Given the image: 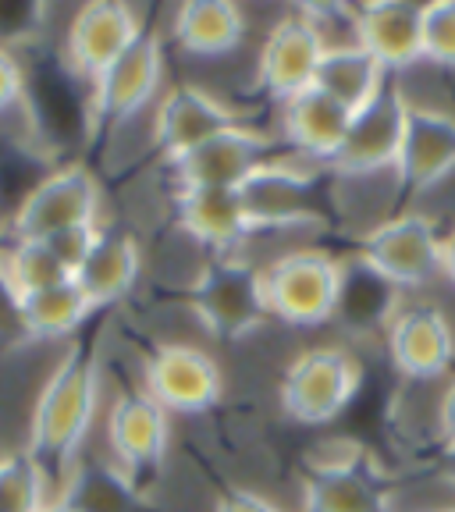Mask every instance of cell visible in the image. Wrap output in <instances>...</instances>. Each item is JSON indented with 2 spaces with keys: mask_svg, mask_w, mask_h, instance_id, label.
I'll use <instances>...</instances> for the list:
<instances>
[{
  "mask_svg": "<svg viewBox=\"0 0 455 512\" xmlns=\"http://www.w3.org/2000/svg\"><path fill=\"white\" fill-rule=\"evenodd\" d=\"M96 409H100V331L89 328L72 338L57 367L50 370L40 399L29 416V452L54 491L64 488L79 463L82 441L93 431Z\"/></svg>",
  "mask_w": 455,
  "mask_h": 512,
  "instance_id": "obj_1",
  "label": "cell"
},
{
  "mask_svg": "<svg viewBox=\"0 0 455 512\" xmlns=\"http://www.w3.org/2000/svg\"><path fill=\"white\" fill-rule=\"evenodd\" d=\"M264 278V303L271 320L288 328H324L338 313L342 296V260L324 249H288L260 267Z\"/></svg>",
  "mask_w": 455,
  "mask_h": 512,
  "instance_id": "obj_2",
  "label": "cell"
},
{
  "mask_svg": "<svg viewBox=\"0 0 455 512\" xmlns=\"http://www.w3.org/2000/svg\"><path fill=\"white\" fill-rule=\"evenodd\" d=\"M363 381L356 352L345 345H313L285 367L281 377V409L296 424L324 427L349 409Z\"/></svg>",
  "mask_w": 455,
  "mask_h": 512,
  "instance_id": "obj_3",
  "label": "cell"
},
{
  "mask_svg": "<svg viewBox=\"0 0 455 512\" xmlns=\"http://www.w3.org/2000/svg\"><path fill=\"white\" fill-rule=\"evenodd\" d=\"M189 306L214 338L239 342L264 328L271 313L264 303L260 267L242 260L239 253L214 256L189 288Z\"/></svg>",
  "mask_w": 455,
  "mask_h": 512,
  "instance_id": "obj_4",
  "label": "cell"
},
{
  "mask_svg": "<svg viewBox=\"0 0 455 512\" xmlns=\"http://www.w3.org/2000/svg\"><path fill=\"white\" fill-rule=\"evenodd\" d=\"M441 239L438 224L427 214H406L384 217L363 235L360 260L374 274H381L388 285L402 288H427L441 278Z\"/></svg>",
  "mask_w": 455,
  "mask_h": 512,
  "instance_id": "obj_5",
  "label": "cell"
},
{
  "mask_svg": "<svg viewBox=\"0 0 455 512\" xmlns=\"http://www.w3.org/2000/svg\"><path fill=\"white\" fill-rule=\"evenodd\" d=\"M100 203L104 192L89 168L82 164H64V168L43 175L18 200L11 214V235L15 239H50L68 228H86L100 224Z\"/></svg>",
  "mask_w": 455,
  "mask_h": 512,
  "instance_id": "obj_6",
  "label": "cell"
},
{
  "mask_svg": "<svg viewBox=\"0 0 455 512\" xmlns=\"http://www.w3.org/2000/svg\"><path fill=\"white\" fill-rule=\"evenodd\" d=\"M160 79H164V43L153 29H143L107 72L89 82V121L96 136H107L136 118L146 104H153Z\"/></svg>",
  "mask_w": 455,
  "mask_h": 512,
  "instance_id": "obj_7",
  "label": "cell"
},
{
  "mask_svg": "<svg viewBox=\"0 0 455 512\" xmlns=\"http://www.w3.org/2000/svg\"><path fill=\"white\" fill-rule=\"evenodd\" d=\"M221 388V367L200 345H157L143 367V392L168 413H207L221 399Z\"/></svg>",
  "mask_w": 455,
  "mask_h": 512,
  "instance_id": "obj_8",
  "label": "cell"
},
{
  "mask_svg": "<svg viewBox=\"0 0 455 512\" xmlns=\"http://www.w3.org/2000/svg\"><path fill=\"white\" fill-rule=\"evenodd\" d=\"M242 207L249 214V224L256 228H299L313 224L320 214V175L288 160H267L239 189Z\"/></svg>",
  "mask_w": 455,
  "mask_h": 512,
  "instance_id": "obj_9",
  "label": "cell"
},
{
  "mask_svg": "<svg viewBox=\"0 0 455 512\" xmlns=\"http://www.w3.org/2000/svg\"><path fill=\"white\" fill-rule=\"evenodd\" d=\"M406 114L409 100L395 82H388L363 111L352 114L349 136H345L331 171L345 178L392 171L402 146V132H406Z\"/></svg>",
  "mask_w": 455,
  "mask_h": 512,
  "instance_id": "obj_10",
  "label": "cell"
},
{
  "mask_svg": "<svg viewBox=\"0 0 455 512\" xmlns=\"http://www.w3.org/2000/svg\"><path fill=\"white\" fill-rule=\"evenodd\" d=\"M324 40L313 29V22L296 11L274 22V29L267 32L260 57H256V86L260 93L288 104L292 96L306 93L317 82L320 57H324Z\"/></svg>",
  "mask_w": 455,
  "mask_h": 512,
  "instance_id": "obj_11",
  "label": "cell"
},
{
  "mask_svg": "<svg viewBox=\"0 0 455 512\" xmlns=\"http://www.w3.org/2000/svg\"><path fill=\"white\" fill-rule=\"evenodd\" d=\"M267 160H274L271 139L239 121L185 157L171 160V171L178 189H242V182Z\"/></svg>",
  "mask_w": 455,
  "mask_h": 512,
  "instance_id": "obj_12",
  "label": "cell"
},
{
  "mask_svg": "<svg viewBox=\"0 0 455 512\" xmlns=\"http://www.w3.org/2000/svg\"><path fill=\"white\" fill-rule=\"evenodd\" d=\"M171 420L168 409L146 392H125L107 413V448L111 459L143 484L168 456Z\"/></svg>",
  "mask_w": 455,
  "mask_h": 512,
  "instance_id": "obj_13",
  "label": "cell"
},
{
  "mask_svg": "<svg viewBox=\"0 0 455 512\" xmlns=\"http://www.w3.org/2000/svg\"><path fill=\"white\" fill-rule=\"evenodd\" d=\"M384 342H388L395 370L409 381H438L455 360L452 324L438 306L427 303L399 306L384 331Z\"/></svg>",
  "mask_w": 455,
  "mask_h": 512,
  "instance_id": "obj_14",
  "label": "cell"
},
{
  "mask_svg": "<svg viewBox=\"0 0 455 512\" xmlns=\"http://www.w3.org/2000/svg\"><path fill=\"white\" fill-rule=\"evenodd\" d=\"M402 192H427L455 175V118L438 107L409 104L406 132L392 168Z\"/></svg>",
  "mask_w": 455,
  "mask_h": 512,
  "instance_id": "obj_15",
  "label": "cell"
},
{
  "mask_svg": "<svg viewBox=\"0 0 455 512\" xmlns=\"http://www.w3.org/2000/svg\"><path fill=\"white\" fill-rule=\"evenodd\" d=\"M239 125L235 111L224 100L200 86H175L157 100L153 111V143L171 160L185 157L189 150L203 146L207 139L221 136Z\"/></svg>",
  "mask_w": 455,
  "mask_h": 512,
  "instance_id": "obj_16",
  "label": "cell"
},
{
  "mask_svg": "<svg viewBox=\"0 0 455 512\" xmlns=\"http://www.w3.org/2000/svg\"><path fill=\"white\" fill-rule=\"evenodd\" d=\"M388 491L367 459H320L299 488V512H388Z\"/></svg>",
  "mask_w": 455,
  "mask_h": 512,
  "instance_id": "obj_17",
  "label": "cell"
},
{
  "mask_svg": "<svg viewBox=\"0 0 455 512\" xmlns=\"http://www.w3.org/2000/svg\"><path fill=\"white\" fill-rule=\"evenodd\" d=\"M143 29L146 25L128 4H114V0L82 4L68 25V61L75 64V72L93 82L136 43Z\"/></svg>",
  "mask_w": 455,
  "mask_h": 512,
  "instance_id": "obj_18",
  "label": "cell"
},
{
  "mask_svg": "<svg viewBox=\"0 0 455 512\" xmlns=\"http://www.w3.org/2000/svg\"><path fill=\"white\" fill-rule=\"evenodd\" d=\"M175 224L214 256H232L253 235L239 189H178Z\"/></svg>",
  "mask_w": 455,
  "mask_h": 512,
  "instance_id": "obj_19",
  "label": "cell"
},
{
  "mask_svg": "<svg viewBox=\"0 0 455 512\" xmlns=\"http://www.w3.org/2000/svg\"><path fill=\"white\" fill-rule=\"evenodd\" d=\"M352 111L331 100L328 93H320L317 86L306 93L292 96L288 104H281V132L285 143L306 160L317 164H335L338 150H342L345 136H349Z\"/></svg>",
  "mask_w": 455,
  "mask_h": 512,
  "instance_id": "obj_20",
  "label": "cell"
},
{
  "mask_svg": "<svg viewBox=\"0 0 455 512\" xmlns=\"http://www.w3.org/2000/svg\"><path fill=\"white\" fill-rule=\"evenodd\" d=\"M420 18H424V4H402V0L363 4L356 15V43L392 75L399 68L424 61L420 57Z\"/></svg>",
  "mask_w": 455,
  "mask_h": 512,
  "instance_id": "obj_21",
  "label": "cell"
},
{
  "mask_svg": "<svg viewBox=\"0 0 455 512\" xmlns=\"http://www.w3.org/2000/svg\"><path fill=\"white\" fill-rule=\"evenodd\" d=\"M139 271H143V253H139L136 235L118 224H100V235L89 249L86 264L75 271V281L82 285L89 303L104 310L136 288Z\"/></svg>",
  "mask_w": 455,
  "mask_h": 512,
  "instance_id": "obj_22",
  "label": "cell"
},
{
  "mask_svg": "<svg viewBox=\"0 0 455 512\" xmlns=\"http://www.w3.org/2000/svg\"><path fill=\"white\" fill-rule=\"evenodd\" d=\"M68 512H146L143 484L128 477L114 459H79L72 477L57 491Z\"/></svg>",
  "mask_w": 455,
  "mask_h": 512,
  "instance_id": "obj_23",
  "label": "cell"
},
{
  "mask_svg": "<svg viewBox=\"0 0 455 512\" xmlns=\"http://www.w3.org/2000/svg\"><path fill=\"white\" fill-rule=\"evenodd\" d=\"M96 306L82 292L75 278H64L57 285L36 288L15 299V320L18 328L29 338H43V342H57V338H75L86 331L89 317Z\"/></svg>",
  "mask_w": 455,
  "mask_h": 512,
  "instance_id": "obj_24",
  "label": "cell"
},
{
  "mask_svg": "<svg viewBox=\"0 0 455 512\" xmlns=\"http://www.w3.org/2000/svg\"><path fill=\"white\" fill-rule=\"evenodd\" d=\"M246 36V18L228 0H192L171 18V40L192 57L232 54Z\"/></svg>",
  "mask_w": 455,
  "mask_h": 512,
  "instance_id": "obj_25",
  "label": "cell"
},
{
  "mask_svg": "<svg viewBox=\"0 0 455 512\" xmlns=\"http://www.w3.org/2000/svg\"><path fill=\"white\" fill-rule=\"evenodd\" d=\"M313 86L356 114L388 86V72H384L360 43H349V47L324 50Z\"/></svg>",
  "mask_w": 455,
  "mask_h": 512,
  "instance_id": "obj_26",
  "label": "cell"
},
{
  "mask_svg": "<svg viewBox=\"0 0 455 512\" xmlns=\"http://www.w3.org/2000/svg\"><path fill=\"white\" fill-rule=\"evenodd\" d=\"M399 288L388 285L381 274H374L360 256H356V267L342 264V296H338V313L352 331H374L392 324V317L399 313Z\"/></svg>",
  "mask_w": 455,
  "mask_h": 512,
  "instance_id": "obj_27",
  "label": "cell"
},
{
  "mask_svg": "<svg viewBox=\"0 0 455 512\" xmlns=\"http://www.w3.org/2000/svg\"><path fill=\"white\" fill-rule=\"evenodd\" d=\"M72 278L57 264V256L43 239H15L8 235V246L0 249V281L8 288V296L18 299L36 288L57 285V281Z\"/></svg>",
  "mask_w": 455,
  "mask_h": 512,
  "instance_id": "obj_28",
  "label": "cell"
},
{
  "mask_svg": "<svg viewBox=\"0 0 455 512\" xmlns=\"http://www.w3.org/2000/svg\"><path fill=\"white\" fill-rule=\"evenodd\" d=\"M54 502V484L25 448L0 452V512H47Z\"/></svg>",
  "mask_w": 455,
  "mask_h": 512,
  "instance_id": "obj_29",
  "label": "cell"
},
{
  "mask_svg": "<svg viewBox=\"0 0 455 512\" xmlns=\"http://www.w3.org/2000/svg\"><path fill=\"white\" fill-rule=\"evenodd\" d=\"M420 57L438 68H455V0L424 4L420 18Z\"/></svg>",
  "mask_w": 455,
  "mask_h": 512,
  "instance_id": "obj_30",
  "label": "cell"
},
{
  "mask_svg": "<svg viewBox=\"0 0 455 512\" xmlns=\"http://www.w3.org/2000/svg\"><path fill=\"white\" fill-rule=\"evenodd\" d=\"M96 235H100V224H86V228H68V232H57V235H50V239H43V242H47L50 253L57 256V264H61L64 271L75 278V271L86 264V256H89V249H93Z\"/></svg>",
  "mask_w": 455,
  "mask_h": 512,
  "instance_id": "obj_31",
  "label": "cell"
},
{
  "mask_svg": "<svg viewBox=\"0 0 455 512\" xmlns=\"http://www.w3.org/2000/svg\"><path fill=\"white\" fill-rule=\"evenodd\" d=\"M22 93H25L22 64H18V57L8 47H0V118L22 100Z\"/></svg>",
  "mask_w": 455,
  "mask_h": 512,
  "instance_id": "obj_32",
  "label": "cell"
},
{
  "mask_svg": "<svg viewBox=\"0 0 455 512\" xmlns=\"http://www.w3.org/2000/svg\"><path fill=\"white\" fill-rule=\"evenodd\" d=\"M214 512H285L278 502H271L267 495L260 491H249V488H228L221 498H217V509Z\"/></svg>",
  "mask_w": 455,
  "mask_h": 512,
  "instance_id": "obj_33",
  "label": "cell"
},
{
  "mask_svg": "<svg viewBox=\"0 0 455 512\" xmlns=\"http://www.w3.org/2000/svg\"><path fill=\"white\" fill-rule=\"evenodd\" d=\"M438 434H441V445H455V381L445 388L438 402Z\"/></svg>",
  "mask_w": 455,
  "mask_h": 512,
  "instance_id": "obj_34",
  "label": "cell"
},
{
  "mask_svg": "<svg viewBox=\"0 0 455 512\" xmlns=\"http://www.w3.org/2000/svg\"><path fill=\"white\" fill-rule=\"evenodd\" d=\"M441 278L455 288V228L441 239Z\"/></svg>",
  "mask_w": 455,
  "mask_h": 512,
  "instance_id": "obj_35",
  "label": "cell"
},
{
  "mask_svg": "<svg viewBox=\"0 0 455 512\" xmlns=\"http://www.w3.org/2000/svg\"><path fill=\"white\" fill-rule=\"evenodd\" d=\"M441 466H445V470L455 477V445H448V448H445V463H441Z\"/></svg>",
  "mask_w": 455,
  "mask_h": 512,
  "instance_id": "obj_36",
  "label": "cell"
}]
</instances>
